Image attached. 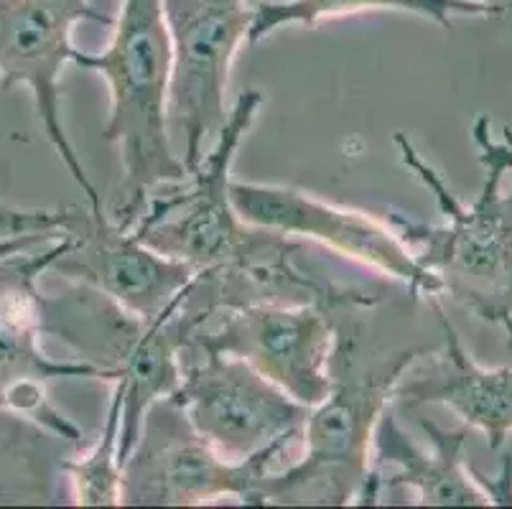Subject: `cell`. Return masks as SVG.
I'll return each instance as SVG.
<instances>
[{
  "label": "cell",
  "instance_id": "1",
  "mask_svg": "<svg viewBox=\"0 0 512 509\" xmlns=\"http://www.w3.org/2000/svg\"><path fill=\"white\" fill-rule=\"evenodd\" d=\"M472 138L487 179L464 204L416 143L395 133L400 161L434 194L444 224L418 222L403 212L388 214V222L451 301L487 324L502 326L512 342V128L507 125L505 140L497 143L490 138V118L479 115Z\"/></svg>",
  "mask_w": 512,
  "mask_h": 509
},
{
  "label": "cell",
  "instance_id": "2",
  "mask_svg": "<svg viewBox=\"0 0 512 509\" xmlns=\"http://www.w3.org/2000/svg\"><path fill=\"white\" fill-rule=\"evenodd\" d=\"M428 349H398L370 364L360 362L357 339L337 321L332 385L327 398L309 408L304 423V459L283 471H265L255 487V507L278 504H377L375 431L393 403V390Z\"/></svg>",
  "mask_w": 512,
  "mask_h": 509
},
{
  "label": "cell",
  "instance_id": "3",
  "mask_svg": "<svg viewBox=\"0 0 512 509\" xmlns=\"http://www.w3.org/2000/svg\"><path fill=\"white\" fill-rule=\"evenodd\" d=\"M72 64L102 74L110 87V115L102 135L123 151L125 174L113 219L133 230L151 191L189 176L171 146L166 118L171 36L164 0H123L107 49L97 54L77 49Z\"/></svg>",
  "mask_w": 512,
  "mask_h": 509
},
{
  "label": "cell",
  "instance_id": "4",
  "mask_svg": "<svg viewBox=\"0 0 512 509\" xmlns=\"http://www.w3.org/2000/svg\"><path fill=\"white\" fill-rule=\"evenodd\" d=\"M263 107V92L245 90L214 135V143L192 174L179 184L151 191L138 217L136 237L171 260L194 270L237 268L276 273L296 268L293 237L242 222L232 204V163L242 138Z\"/></svg>",
  "mask_w": 512,
  "mask_h": 509
},
{
  "label": "cell",
  "instance_id": "5",
  "mask_svg": "<svg viewBox=\"0 0 512 509\" xmlns=\"http://www.w3.org/2000/svg\"><path fill=\"white\" fill-rule=\"evenodd\" d=\"M181 298L184 293L148 321L82 283L64 296H44L41 303L44 336L69 344L87 362L118 372L113 385L123 392L120 461L136 443L146 410L181 385V352L199 329V319L181 306Z\"/></svg>",
  "mask_w": 512,
  "mask_h": 509
},
{
  "label": "cell",
  "instance_id": "6",
  "mask_svg": "<svg viewBox=\"0 0 512 509\" xmlns=\"http://www.w3.org/2000/svg\"><path fill=\"white\" fill-rule=\"evenodd\" d=\"M291 443H276L245 461H230L192 426L174 395L146 410L123 461L120 507H202L235 497L255 507V487Z\"/></svg>",
  "mask_w": 512,
  "mask_h": 509
},
{
  "label": "cell",
  "instance_id": "7",
  "mask_svg": "<svg viewBox=\"0 0 512 509\" xmlns=\"http://www.w3.org/2000/svg\"><path fill=\"white\" fill-rule=\"evenodd\" d=\"M67 247L69 237L62 232L41 250L29 247L0 258V408L34 420L74 448H82L85 431L54 408L49 400V382L59 377L115 382L118 372L87 359H51L41 349L44 293L39 291V280Z\"/></svg>",
  "mask_w": 512,
  "mask_h": 509
},
{
  "label": "cell",
  "instance_id": "8",
  "mask_svg": "<svg viewBox=\"0 0 512 509\" xmlns=\"http://www.w3.org/2000/svg\"><path fill=\"white\" fill-rule=\"evenodd\" d=\"M337 308L329 303H248L217 311L186 344L230 354L281 387L288 398L314 408L332 385Z\"/></svg>",
  "mask_w": 512,
  "mask_h": 509
},
{
  "label": "cell",
  "instance_id": "9",
  "mask_svg": "<svg viewBox=\"0 0 512 509\" xmlns=\"http://www.w3.org/2000/svg\"><path fill=\"white\" fill-rule=\"evenodd\" d=\"M171 36L169 133L184 140V166L192 174L204 143L227 120V84L237 49L248 41V0H164Z\"/></svg>",
  "mask_w": 512,
  "mask_h": 509
},
{
  "label": "cell",
  "instance_id": "10",
  "mask_svg": "<svg viewBox=\"0 0 512 509\" xmlns=\"http://www.w3.org/2000/svg\"><path fill=\"white\" fill-rule=\"evenodd\" d=\"M174 398L192 426L230 461H245L304 433L309 408L288 398L248 362L186 344Z\"/></svg>",
  "mask_w": 512,
  "mask_h": 509
},
{
  "label": "cell",
  "instance_id": "11",
  "mask_svg": "<svg viewBox=\"0 0 512 509\" xmlns=\"http://www.w3.org/2000/svg\"><path fill=\"white\" fill-rule=\"evenodd\" d=\"M82 21L113 26L115 18L92 6V0H0V87L6 92L18 84L29 87L49 146L82 189L87 207L102 212L100 191L87 176L62 123L59 79L64 64H72L77 54L72 31Z\"/></svg>",
  "mask_w": 512,
  "mask_h": 509
},
{
  "label": "cell",
  "instance_id": "12",
  "mask_svg": "<svg viewBox=\"0 0 512 509\" xmlns=\"http://www.w3.org/2000/svg\"><path fill=\"white\" fill-rule=\"evenodd\" d=\"M232 204L242 222L286 237L314 240L347 260L388 275L408 288L413 298L444 296L436 275L413 258L388 219H377L362 209L324 202L309 191L281 184L232 181Z\"/></svg>",
  "mask_w": 512,
  "mask_h": 509
},
{
  "label": "cell",
  "instance_id": "13",
  "mask_svg": "<svg viewBox=\"0 0 512 509\" xmlns=\"http://www.w3.org/2000/svg\"><path fill=\"white\" fill-rule=\"evenodd\" d=\"M62 232L69 247L51 270L95 288L143 321L166 311L197 275L192 265L166 258L138 240L105 209L64 207Z\"/></svg>",
  "mask_w": 512,
  "mask_h": 509
},
{
  "label": "cell",
  "instance_id": "14",
  "mask_svg": "<svg viewBox=\"0 0 512 509\" xmlns=\"http://www.w3.org/2000/svg\"><path fill=\"white\" fill-rule=\"evenodd\" d=\"M444 331V347L428 349L406 370L393 390V403L406 408L441 405L464 426L484 433L490 451H502L512 436V370L482 367L464 349L462 336L446 316L439 296L426 298Z\"/></svg>",
  "mask_w": 512,
  "mask_h": 509
},
{
  "label": "cell",
  "instance_id": "15",
  "mask_svg": "<svg viewBox=\"0 0 512 509\" xmlns=\"http://www.w3.org/2000/svg\"><path fill=\"white\" fill-rule=\"evenodd\" d=\"M431 451L413 441L390 408L375 431V471L383 489H413L421 507H490V497L464 464L467 428L446 431L421 420Z\"/></svg>",
  "mask_w": 512,
  "mask_h": 509
},
{
  "label": "cell",
  "instance_id": "16",
  "mask_svg": "<svg viewBox=\"0 0 512 509\" xmlns=\"http://www.w3.org/2000/svg\"><path fill=\"white\" fill-rule=\"evenodd\" d=\"M372 11L411 13L439 23L446 31L454 28V16L492 18V21L502 18L497 8L482 6L474 0H263L253 6L248 41L258 44L286 26L314 28L321 21Z\"/></svg>",
  "mask_w": 512,
  "mask_h": 509
},
{
  "label": "cell",
  "instance_id": "17",
  "mask_svg": "<svg viewBox=\"0 0 512 509\" xmlns=\"http://www.w3.org/2000/svg\"><path fill=\"white\" fill-rule=\"evenodd\" d=\"M62 446L72 443L34 420L0 408V504L54 502Z\"/></svg>",
  "mask_w": 512,
  "mask_h": 509
},
{
  "label": "cell",
  "instance_id": "18",
  "mask_svg": "<svg viewBox=\"0 0 512 509\" xmlns=\"http://www.w3.org/2000/svg\"><path fill=\"white\" fill-rule=\"evenodd\" d=\"M120 415H123V392L113 385V398L97 441L85 454L62 459V474L72 484L74 502L82 507H120V482H123Z\"/></svg>",
  "mask_w": 512,
  "mask_h": 509
},
{
  "label": "cell",
  "instance_id": "19",
  "mask_svg": "<svg viewBox=\"0 0 512 509\" xmlns=\"http://www.w3.org/2000/svg\"><path fill=\"white\" fill-rule=\"evenodd\" d=\"M64 209H21L0 202V258L62 235Z\"/></svg>",
  "mask_w": 512,
  "mask_h": 509
},
{
  "label": "cell",
  "instance_id": "20",
  "mask_svg": "<svg viewBox=\"0 0 512 509\" xmlns=\"http://www.w3.org/2000/svg\"><path fill=\"white\" fill-rule=\"evenodd\" d=\"M474 3H482V6L497 8L502 13V18H507L512 13V0H474Z\"/></svg>",
  "mask_w": 512,
  "mask_h": 509
},
{
  "label": "cell",
  "instance_id": "21",
  "mask_svg": "<svg viewBox=\"0 0 512 509\" xmlns=\"http://www.w3.org/2000/svg\"><path fill=\"white\" fill-rule=\"evenodd\" d=\"M510 349H512V342H510Z\"/></svg>",
  "mask_w": 512,
  "mask_h": 509
}]
</instances>
